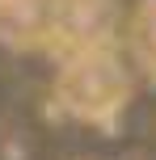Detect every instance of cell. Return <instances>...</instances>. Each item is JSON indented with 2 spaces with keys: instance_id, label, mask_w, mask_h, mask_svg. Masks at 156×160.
I'll list each match as a JSON object with an SVG mask.
<instances>
[{
  "instance_id": "1",
  "label": "cell",
  "mask_w": 156,
  "mask_h": 160,
  "mask_svg": "<svg viewBox=\"0 0 156 160\" xmlns=\"http://www.w3.org/2000/svg\"><path fill=\"white\" fill-rule=\"evenodd\" d=\"M59 97L80 118H106L127 101V72L106 51H80L59 80Z\"/></svg>"
}]
</instances>
